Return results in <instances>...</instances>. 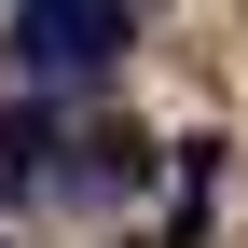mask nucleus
<instances>
[{"instance_id": "f03ea898", "label": "nucleus", "mask_w": 248, "mask_h": 248, "mask_svg": "<svg viewBox=\"0 0 248 248\" xmlns=\"http://www.w3.org/2000/svg\"><path fill=\"white\" fill-rule=\"evenodd\" d=\"M69 152H83V166H55V179H69L83 207H138L152 193V138H138V124H97V138H69Z\"/></svg>"}, {"instance_id": "f257e3e1", "label": "nucleus", "mask_w": 248, "mask_h": 248, "mask_svg": "<svg viewBox=\"0 0 248 248\" xmlns=\"http://www.w3.org/2000/svg\"><path fill=\"white\" fill-rule=\"evenodd\" d=\"M124 42H138V0H14V83L28 97H69V83L124 69Z\"/></svg>"}, {"instance_id": "7ed1b4c3", "label": "nucleus", "mask_w": 248, "mask_h": 248, "mask_svg": "<svg viewBox=\"0 0 248 248\" xmlns=\"http://www.w3.org/2000/svg\"><path fill=\"white\" fill-rule=\"evenodd\" d=\"M0 193H14V179H0Z\"/></svg>"}]
</instances>
